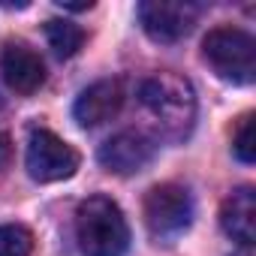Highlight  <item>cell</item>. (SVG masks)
<instances>
[{
	"label": "cell",
	"instance_id": "cell-1",
	"mask_svg": "<svg viewBox=\"0 0 256 256\" xmlns=\"http://www.w3.org/2000/svg\"><path fill=\"white\" fill-rule=\"evenodd\" d=\"M139 96L145 112L157 120V126L169 139L190 136L196 124V90L184 76L157 72L142 84Z\"/></svg>",
	"mask_w": 256,
	"mask_h": 256
},
{
	"label": "cell",
	"instance_id": "cell-2",
	"mask_svg": "<svg viewBox=\"0 0 256 256\" xmlns=\"http://www.w3.org/2000/svg\"><path fill=\"white\" fill-rule=\"evenodd\" d=\"M76 241L84 256H124L130 247V226L108 196H90L76 211Z\"/></svg>",
	"mask_w": 256,
	"mask_h": 256
},
{
	"label": "cell",
	"instance_id": "cell-3",
	"mask_svg": "<svg viewBox=\"0 0 256 256\" xmlns=\"http://www.w3.org/2000/svg\"><path fill=\"white\" fill-rule=\"evenodd\" d=\"M202 58L208 66L232 84H250L256 78V42L238 28H214L202 40Z\"/></svg>",
	"mask_w": 256,
	"mask_h": 256
},
{
	"label": "cell",
	"instance_id": "cell-4",
	"mask_svg": "<svg viewBox=\"0 0 256 256\" xmlns=\"http://www.w3.org/2000/svg\"><path fill=\"white\" fill-rule=\"evenodd\" d=\"M145 223L157 241H175L193 223V199L181 184H157L145 196Z\"/></svg>",
	"mask_w": 256,
	"mask_h": 256
},
{
	"label": "cell",
	"instance_id": "cell-5",
	"mask_svg": "<svg viewBox=\"0 0 256 256\" xmlns=\"http://www.w3.org/2000/svg\"><path fill=\"white\" fill-rule=\"evenodd\" d=\"M28 175L40 184H52V181H64L72 178L78 169V154L72 145H66L64 139H58L48 130H34L30 142H28Z\"/></svg>",
	"mask_w": 256,
	"mask_h": 256
},
{
	"label": "cell",
	"instance_id": "cell-6",
	"mask_svg": "<svg viewBox=\"0 0 256 256\" xmlns=\"http://www.w3.org/2000/svg\"><path fill=\"white\" fill-rule=\"evenodd\" d=\"M199 6L187 0H145L139 4V22L154 42H178L193 30Z\"/></svg>",
	"mask_w": 256,
	"mask_h": 256
},
{
	"label": "cell",
	"instance_id": "cell-7",
	"mask_svg": "<svg viewBox=\"0 0 256 256\" xmlns=\"http://www.w3.org/2000/svg\"><path fill=\"white\" fill-rule=\"evenodd\" d=\"M154 154H157V145L151 136L139 130H124L100 148V163L114 175H136L154 160Z\"/></svg>",
	"mask_w": 256,
	"mask_h": 256
},
{
	"label": "cell",
	"instance_id": "cell-8",
	"mask_svg": "<svg viewBox=\"0 0 256 256\" xmlns=\"http://www.w3.org/2000/svg\"><path fill=\"white\" fill-rule=\"evenodd\" d=\"M0 72H4L6 84L16 94H24V96L40 90L42 82H46L42 58L24 42H6L4 46V54H0Z\"/></svg>",
	"mask_w": 256,
	"mask_h": 256
},
{
	"label": "cell",
	"instance_id": "cell-9",
	"mask_svg": "<svg viewBox=\"0 0 256 256\" xmlns=\"http://www.w3.org/2000/svg\"><path fill=\"white\" fill-rule=\"evenodd\" d=\"M124 106V84L118 78H102L90 88H84L72 106V114L82 126H100L106 120H112Z\"/></svg>",
	"mask_w": 256,
	"mask_h": 256
},
{
	"label": "cell",
	"instance_id": "cell-10",
	"mask_svg": "<svg viewBox=\"0 0 256 256\" xmlns=\"http://www.w3.org/2000/svg\"><path fill=\"white\" fill-rule=\"evenodd\" d=\"M220 226L241 247L253 244V238H256V193H253V187H238V190H232V196L223 199Z\"/></svg>",
	"mask_w": 256,
	"mask_h": 256
},
{
	"label": "cell",
	"instance_id": "cell-11",
	"mask_svg": "<svg viewBox=\"0 0 256 256\" xmlns=\"http://www.w3.org/2000/svg\"><path fill=\"white\" fill-rule=\"evenodd\" d=\"M46 36H48V46L54 48L58 58H72L82 46H84V30L72 22H60V18H52L46 24Z\"/></svg>",
	"mask_w": 256,
	"mask_h": 256
},
{
	"label": "cell",
	"instance_id": "cell-12",
	"mask_svg": "<svg viewBox=\"0 0 256 256\" xmlns=\"http://www.w3.org/2000/svg\"><path fill=\"white\" fill-rule=\"evenodd\" d=\"M34 253V235L22 223L0 226V256H30Z\"/></svg>",
	"mask_w": 256,
	"mask_h": 256
},
{
	"label": "cell",
	"instance_id": "cell-13",
	"mask_svg": "<svg viewBox=\"0 0 256 256\" xmlns=\"http://www.w3.org/2000/svg\"><path fill=\"white\" fill-rule=\"evenodd\" d=\"M232 151L241 163H253L256 160V118L253 114H244L238 130L232 136Z\"/></svg>",
	"mask_w": 256,
	"mask_h": 256
},
{
	"label": "cell",
	"instance_id": "cell-14",
	"mask_svg": "<svg viewBox=\"0 0 256 256\" xmlns=\"http://www.w3.org/2000/svg\"><path fill=\"white\" fill-rule=\"evenodd\" d=\"M54 4L60 10H70V12H88L94 6V0H82V4H76V0H54Z\"/></svg>",
	"mask_w": 256,
	"mask_h": 256
},
{
	"label": "cell",
	"instance_id": "cell-15",
	"mask_svg": "<svg viewBox=\"0 0 256 256\" xmlns=\"http://www.w3.org/2000/svg\"><path fill=\"white\" fill-rule=\"evenodd\" d=\"M10 154H12L10 139H6V133H0V175H4V169H6V163H10Z\"/></svg>",
	"mask_w": 256,
	"mask_h": 256
}]
</instances>
